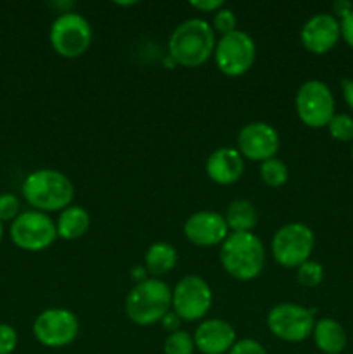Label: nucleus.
I'll use <instances>...</instances> for the list:
<instances>
[{
	"label": "nucleus",
	"instance_id": "2f4dec72",
	"mask_svg": "<svg viewBox=\"0 0 353 354\" xmlns=\"http://www.w3.org/2000/svg\"><path fill=\"white\" fill-rule=\"evenodd\" d=\"M161 324V327L165 328L168 334H173V332L180 330V324H182V320H180L179 317H176L175 311H168V313L163 317V320L159 322Z\"/></svg>",
	"mask_w": 353,
	"mask_h": 354
},
{
	"label": "nucleus",
	"instance_id": "c9c22d12",
	"mask_svg": "<svg viewBox=\"0 0 353 354\" xmlns=\"http://www.w3.org/2000/svg\"><path fill=\"white\" fill-rule=\"evenodd\" d=\"M137 2H116V6L120 7H130V6H135Z\"/></svg>",
	"mask_w": 353,
	"mask_h": 354
},
{
	"label": "nucleus",
	"instance_id": "e433bc0d",
	"mask_svg": "<svg viewBox=\"0 0 353 354\" xmlns=\"http://www.w3.org/2000/svg\"><path fill=\"white\" fill-rule=\"evenodd\" d=\"M2 235H3V227H2V221H0V241H2Z\"/></svg>",
	"mask_w": 353,
	"mask_h": 354
},
{
	"label": "nucleus",
	"instance_id": "4be33fe9",
	"mask_svg": "<svg viewBox=\"0 0 353 354\" xmlns=\"http://www.w3.org/2000/svg\"><path fill=\"white\" fill-rule=\"evenodd\" d=\"M260 176H262V182L265 185L277 189V187H282L284 183H287V180H289V169H287L286 162L277 158H272L269 161L262 162V166H260Z\"/></svg>",
	"mask_w": 353,
	"mask_h": 354
},
{
	"label": "nucleus",
	"instance_id": "39448f33",
	"mask_svg": "<svg viewBox=\"0 0 353 354\" xmlns=\"http://www.w3.org/2000/svg\"><path fill=\"white\" fill-rule=\"evenodd\" d=\"M51 45L61 57L76 59L89 50L93 31L89 21L78 12L59 14L51 26Z\"/></svg>",
	"mask_w": 353,
	"mask_h": 354
},
{
	"label": "nucleus",
	"instance_id": "7ed1b4c3",
	"mask_svg": "<svg viewBox=\"0 0 353 354\" xmlns=\"http://www.w3.org/2000/svg\"><path fill=\"white\" fill-rule=\"evenodd\" d=\"M23 196L37 211L51 213L71 206L75 187L64 173L44 168L30 173L24 178Z\"/></svg>",
	"mask_w": 353,
	"mask_h": 354
},
{
	"label": "nucleus",
	"instance_id": "6e6552de",
	"mask_svg": "<svg viewBox=\"0 0 353 354\" xmlns=\"http://www.w3.org/2000/svg\"><path fill=\"white\" fill-rule=\"evenodd\" d=\"M296 114L301 123L308 128H324L332 120L336 111L331 88L320 80H308L298 88Z\"/></svg>",
	"mask_w": 353,
	"mask_h": 354
},
{
	"label": "nucleus",
	"instance_id": "4468645a",
	"mask_svg": "<svg viewBox=\"0 0 353 354\" xmlns=\"http://www.w3.org/2000/svg\"><path fill=\"white\" fill-rule=\"evenodd\" d=\"M228 227L224 214L215 211H197L190 214L183 223V235L187 241L199 248H213L221 245L228 237Z\"/></svg>",
	"mask_w": 353,
	"mask_h": 354
},
{
	"label": "nucleus",
	"instance_id": "c85d7f7f",
	"mask_svg": "<svg viewBox=\"0 0 353 354\" xmlns=\"http://www.w3.org/2000/svg\"><path fill=\"white\" fill-rule=\"evenodd\" d=\"M227 354H266V351L255 339H241V341H235Z\"/></svg>",
	"mask_w": 353,
	"mask_h": 354
},
{
	"label": "nucleus",
	"instance_id": "6ab92c4d",
	"mask_svg": "<svg viewBox=\"0 0 353 354\" xmlns=\"http://www.w3.org/2000/svg\"><path fill=\"white\" fill-rule=\"evenodd\" d=\"M225 221L230 234H248L258 225V211L256 206L248 199H235L228 204Z\"/></svg>",
	"mask_w": 353,
	"mask_h": 354
},
{
	"label": "nucleus",
	"instance_id": "cd10ccee",
	"mask_svg": "<svg viewBox=\"0 0 353 354\" xmlns=\"http://www.w3.org/2000/svg\"><path fill=\"white\" fill-rule=\"evenodd\" d=\"M17 346V334L10 325L0 324V354H10Z\"/></svg>",
	"mask_w": 353,
	"mask_h": 354
},
{
	"label": "nucleus",
	"instance_id": "7c9ffc66",
	"mask_svg": "<svg viewBox=\"0 0 353 354\" xmlns=\"http://www.w3.org/2000/svg\"><path fill=\"white\" fill-rule=\"evenodd\" d=\"M339 24H341L343 40H345L346 44L353 48V10L348 14V16L343 17V19L339 21Z\"/></svg>",
	"mask_w": 353,
	"mask_h": 354
},
{
	"label": "nucleus",
	"instance_id": "a211bd4d",
	"mask_svg": "<svg viewBox=\"0 0 353 354\" xmlns=\"http://www.w3.org/2000/svg\"><path fill=\"white\" fill-rule=\"evenodd\" d=\"M311 335L318 351L324 354H341L348 342L345 328L334 318H320L315 324Z\"/></svg>",
	"mask_w": 353,
	"mask_h": 354
},
{
	"label": "nucleus",
	"instance_id": "1a4fd4ad",
	"mask_svg": "<svg viewBox=\"0 0 353 354\" xmlns=\"http://www.w3.org/2000/svg\"><path fill=\"white\" fill-rule=\"evenodd\" d=\"M215 62L225 76L237 78L246 75L255 64L256 45L246 31L235 30L224 35L215 47Z\"/></svg>",
	"mask_w": 353,
	"mask_h": 354
},
{
	"label": "nucleus",
	"instance_id": "c756f323",
	"mask_svg": "<svg viewBox=\"0 0 353 354\" xmlns=\"http://www.w3.org/2000/svg\"><path fill=\"white\" fill-rule=\"evenodd\" d=\"M189 6L192 7V9L201 10V12L215 14L217 10H220L225 3L221 2V0H194V2H189Z\"/></svg>",
	"mask_w": 353,
	"mask_h": 354
},
{
	"label": "nucleus",
	"instance_id": "9d476101",
	"mask_svg": "<svg viewBox=\"0 0 353 354\" xmlns=\"http://www.w3.org/2000/svg\"><path fill=\"white\" fill-rule=\"evenodd\" d=\"M213 303L211 287L199 275H185L172 289V311L182 322H199Z\"/></svg>",
	"mask_w": 353,
	"mask_h": 354
},
{
	"label": "nucleus",
	"instance_id": "393cba45",
	"mask_svg": "<svg viewBox=\"0 0 353 354\" xmlns=\"http://www.w3.org/2000/svg\"><path fill=\"white\" fill-rule=\"evenodd\" d=\"M327 128L334 140L353 142V118L348 114H334Z\"/></svg>",
	"mask_w": 353,
	"mask_h": 354
},
{
	"label": "nucleus",
	"instance_id": "f257e3e1",
	"mask_svg": "<svg viewBox=\"0 0 353 354\" xmlns=\"http://www.w3.org/2000/svg\"><path fill=\"white\" fill-rule=\"evenodd\" d=\"M217 38L210 23L192 17L180 23L168 40V57L183 68H199L215 54Z\"/></svg>",
	"mask_w": 353,
	"mask_h": 354
},
{
	"label": "nucleus",
	"instance_id": "a878e982",
	"mask_svg": "<svg viewBox=\"0 0 353 354\" xmlns=\"http://www.w3.org/2000/svg\"><path fill=\"white\" fill-rule=\"evenodd\" d=\"M235 26H237V19H235V14L230 9L221 7L220 10L213 14V26L211 28H213V31L221 33V37L235 31Z\"/></svg>",
	"mask_w": 353,
	"mask_h": 354
},
{
	"label": "nucleus",
	"instance_id": "f8f14e48",
	"mask_svg": "<svg viewBox=\"0 0 353 354\" xmlns=\"http://www.w3.org/2000/svg\"><path fill=\"white\" fill-rule=\"evenodd\" d=\"M80 334V322L73 311L64 308H51L35 318L33 335L45 348H66L73 344Z\"/></svg>",
	"mask_w": 353,
	"mask_h": 354
},
{
	"label": "nucleus",
	"instance_id": "473e14b6",
	"mask_svg": "<svg viewBox=\"0 0 353 354\" xmlns=\"http://www.w3.org/2000/svg\"><path fill=\"white\" fill-rule=\"evenodd\" d=\"M353 10V3L350 2V0H336L334 3H332V16L336 17V19H343V17L348 16L350 12Z\"/></svg>",
	"mask_w": 353,
	"mask_h": 354
},
{
	"label": "nucleus",
	"instance_id": "dca6fc26",
	"mask_svg": "<svg viewBox=\"0 0 353 354\" xmlns=\"http://www.w3.org/2000/svg\"><path fill=\"white\" fill-rule=\"evenodd\" d=\"M194 346L203 354H225L235 344V330L228 322L210 318L197 325L192 335Z\"/></svg>",
	"mask_w": 353,
	"mask_h": 354
},
{
	"label": "nucleus",
	"instance_id": "2eb2a0df",
	"mask_svg": "<svg viewBox=\"0 0 353 354\" xmlns=\"http://www.w3.org/2000/svg\"><path fill=\"white\" fill-rule=\"evenodd\" d=\"M301 44L315 55L327 54L341 38V24L332 14H315L301 28Z\"/></svg>",
	"mask_w": 353,
	"mask_h": 354
},
{
	"label": "nucleus",
	"instance_id": "f03ea898",
	"mask_svg": "<svg viewBox=\"0 0 353 354\" xmlns=\"http://www.w3.org/2000/svg\"><path fill=\"white\" fill-rule=\"evenodd\" d=\"M220 263L232 279L241 282L258 279L265 266L263 242L253 232L228 234V237L221 242Z\"/></svg>",
	"mask_w": 353,
	"mask_h": 354
},
{
	"label": "nucleus",
	"instance_id": "aec40b11",
	"mask_svg": "<svg viewBox=\"0 0 353 354\" xmlns=\"http://www.w3.org/2000/svg\"><path fill=\"white\" fill-rule=\"evenodd\" d=\"M90 227V214L82 206H68L61 211L59 220L55 223L57 237L64 241H76L83 237Z\"/></svg>",
	"mask_w": 353,
	"mask_h": 354
},
{
	"label": "nucleus",
	"instance_id": "f3484780",
	"mask_svg": "<svg viewBox=\"0 0 353 354\" xmlns=\"http://www.w3.org/2000/svg\"><path fill=\"white\" fill-rule=\"evenodd\" d=\"M206 173L218 185H234L244 175V158L234 147H220L208 156Z\"/></svg>",
	"mask_w": 353,
	"mask_h": 354
},
{
	"label": "nucleus",
	"instance_id": "0eeeda50",
	"mask_svg": "<svg viewBox=\"0 0 353 354\" xmlns=\"http://www.w3.org/2000/svg\"><path fill=\"white\" fill-rule=\"evenodd\" d=\"M315 310L294 303H280L266 315V327L284 342L307 341L315 327Z\"/></svg>",
	"mask_w": 353,
	"mask_h": 354
},
{
	"label": "nucleus",
	"instance_id": "f704fd0d",
	"mask_svg": "<svg viewBox=\"0 0 353 354\" xmlns=\"http://www.w3.org/2000/svg\"><path fill=\"white\" fill-rule=\"evenodd\" d=\"M132 279H134L135 283H141L144 282V280H147L149 273L147 270H145V266H135V268L132 270Z\"/></svg>",
	"mask_w": 353,
	"mask_h": 354
},
{
	"label": "nucleus",
	"instance_id": "9b49d317",
	"mask_svg": "<svg viewBox=\"0 0 353 354\" xmlns=\"http://www.w3.org/2000/svg\"><path fill=\"white\" fill-rule=\"evenodd\" d=\"M10 239L23 251L38 252L51 248L57 239L55 223L42 211H24L10 225Z\"/></svg>",
	"mask_w": 353,
	"mask_h": 354
},
{
	"label": "nucleus",
	"instance_id": "5701e85b",
	"mask_svg": "<svg viewBox=\"0 0 353 354\" xmlns=\"http://www.w3.org/2000/svg\"><path fill=\"white\" fill-rule=\"evenodd\" d=\"M196 346L194 339L189 332L176 330L173 334H168L165 344H163V353L165 354H192Z\"/></svg>",
	"mask_w": 353,
	"mask_h": 354
},
{
	"label": "nucleus",
	"instance_id": "bb28decb",
	"mask_svg": "<svg viewBox=\"0 0 353 354\" xmlns=\"http://www.w3.org/2000/svg\"><path fill=\"white\" fill-rule=\"evenodd\" d=\"M19 199L14 194L0 196V221H14L19 216Z\"/></svg>",
	"mask_w": 353,
	"mask_h": 354
},
{
	"label": "nucleus",
	"instance_id": "423d86ee",
	"mask_svg": "<svg viewBox=\"0 0 353 354\" xmlns=\"http://www.w3.org/2000/svg\"><path fill=\"white\" fill-rule=\"evenodd\" d=\"M272 256L284 268H298L308 261L315 248V235L308 225L293 221L275 232L272 239Z\"/></svg>",
	"mask_w": 353,
	"mask_h": 354
},
{
	"label": "nucleus",
	"instance_id": "412c9836",
	"mask_svg": "<svg viewBox=\"0 0 353 354\" xmlns=\"http://www.w3.org/2000/svg\"><path fill=\"white\" fill-rule=\"evenodd\" d=\"M176 254L175 248L168 242H156V244L149 245V249L144 254V266L147 270L149 275H152L154 279L166 275V273L172 272L176 265Z\"/></svg>",
	"mask_w": 353,
	"mask_h": 354
},
{
	"label": "nucleus",
	"instance_id": "ddd939ff",
	"mask_svg": "<svg viewBox=\"0 0 353 354\" xmlns=\"http://www.w3.org/2000/svg\"><path fill=\"white\" fill-rule=\"evenodd\" d=\"M279 147L280 138L277 130L263 121L244 124L237 135V151L249 161H269L275 158Z\"/></svg>",
	"mask_w": 353,
	"mask_h": 354
},
{
	"label": "nucleus",
	"instance_id": "4c0bfd02",
	"mask_svg": "<svg viewBox=\"0 0 353 354\" xmlns=\"http://www.w3.org/2000/svg\"><path fill=\"white\" fill-rule=\"evenodd\" d=\"M352 159H353V147H352Z\"/></svg>",
	"mask_w": 353,
	"mask_h": 354
},
{
	"label": "nucleus",
	"instance_id": "72a5a7b5",
	"mask_svg": "<svg viewBox=\"0 0 353 354\" xmlns=\"http://www.w3.org/2000/svg\"><path fill=\"white\" fill-rule=\"evenodd\" d=\"M341 88H343V97H345V102L348 104L350 109L353 111V78L343 80Z\"/></svg>",
	"mask_w": 353,
	"mask_h": 354
},
{
	"label": "nucleus",
	"instance_id": "b1692460",
	"mask_svg": "<svg viewBox=\"0 0 353 354\" xmlns=\"http://www.w3.org/2000/svg\"><path fill=\"white\" fill-rule=\"evenodd\" d=\"M296 280L298 283H301L303 287H317L320 286L322 280H324V268L318 261L314 259H308L303 265H300L296 268Z\"/></svg>",
	"mask_w": 353,
	"mask_h": 354
},
{
	"label": "nucleus",
	"instance_id": "20e7f679",
	"mask_svg": "<svg viewBox=\"0 0 353 354\" xmlns=\"http://www.w3.org/2000/svg\"><path fill=\"white\" fill-rule=\"evenodd\" d=\"M125 311L130 322L141 327L159 324L172 311V289L159 279L135 283L125 299Z\"/></svg>",
	"mask_w": 353,
	"mask_h": 354
}]
</instances>
